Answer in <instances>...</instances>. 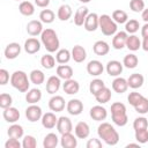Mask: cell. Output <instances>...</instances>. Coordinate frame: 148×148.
I'll return each instance as SVG.
<instances>
[{"label":"cell","mask_w":148,"mask_h":148,"mask_svg":"<svg viewBox=\"0 0 148 148\" xmlns=\"http://www.w3.org/2000/svg\"><path fill=\"white\" fill-rule=\"evenodd\" d=\"M97 134L109 146H116L119 141V134L116 128L109 123H102L97 127Z\"/></svg>","instance_id":"6da1fadb"},{"label":"cell","mask_w":148,"mask_h":148,"mask_svg":"<svg viewBox=\"0 0 148 148\" xmlns=\"http://www.w3.org/2000/svg\"><path fill=\"white\" fill-rule=\"evenodd\" d=\"M40 42H42L43 46L46 49V51L50 53L59 50L60 42H59L57 32L53 29H50V28L44 29L43 32L40 34Z\"/></svg>","instance_id":"7a4b0ae2"},{"label":"cell","mask_w":148,"mask_h":148,"mask_svg":"<svg viewBox=\"0 0 148 148\" xmlns=\"http://www.w3.org/2000/svg\"><path fill=\"white\" fill-rule=\"evenodd\" d=\"M111 118L113 124L117 126H125L128 121V117L126 113V106L125 104L120 102H114L111 104Z\"/></svg>","instance_id":"3957f363"},{"label":"cell","mask_w":148,"mask_h":148,"mask_svg":"<svg viewBox=\"0 0 148 148\" xmlns=\"http://www.w3.org/2000/svg\"><path fill=\"white\" fill-rule=\"evenodd\" d=\"M10 84L21 92H27L30 87V79L23 71H15L10 75Z\"/></svg>","instance_id":"277c9868"},{"label":"cell","mask_w":148,"mask_h":148,"mask_svg":"<svg viewBox=\"0 0 148 148\" xmlns=\"http://www.w3.org/2000/svg\"><path fill=\"white\" fill-rule=\"evenodd\" d=\"M103 35L105 36H113L117 32V23L113 21V18L108 14H102L99 16V27Z\"/></svg>","instance_id":"5b68a950"},{"label":"cell","mask_w":148,"mask_h":148,"mask_svg":"<svg viewBox=\"0 0 148 148\" xmlns=\"http://www.w3.org/2000/svg\"><path fill=\"white\" fill-rule=\"evenodd\" d=\"M25 117L30 123H36L38 120L42 119L43 117V111L40 109V106L36 105V104H30L27 109H25Z\"/></svg>","instance_id":"8992f818"},{"label":"cell","mask_w":148,"mask_h":148,"mask_svg":"<svg viewBox=\"0 0 148 148\" xmlns=\"http://www.w3.org/2000/svg\"><path fill=\"white\" fill-rule=\"evenodd\" d=\"M127 32L126 31H117L113 35L112 38V47L116 50H121L126 46V40H127Z\"/></svg>","instance_id":"52a82bcc"},{"label":"cell","mask_w":148,"mask_h":148,"mask_svg":"<svg viewBox=\"0 0 148 148\" xmlns=\"http://www.w3.org/2000/svg\"><path fill=\"white\" fill-rule=\"evenodd\" d=\"M65 106H66V103H65V99L62 96L54 95L49 101V108L53 112H61L65 109Z\"/></svg>","instance_id":"ba28073f"},{"label":"cell","mask_w":148,"mask_h":148,"mask_svg":"<svg viewBox=\"0 0 148 148\" xmlns=\"http://www.w3.org/2000/svg\"><path fill=\"white\" fill-rule=\"evenodd\" d=\"M83 27L87 31H90V32L95 31L99 27V16L96 13H89L84 21Z\"/></svg>","instance_id":"9c48e42d"},{"label":"cell","mask_w":148,"mask_h":148,"mask_svg":"<svg viewBox=\"0 0 148 148\" xmlns=\"http://www.w3.org/2000/svg\"><path fill=\"white\" fill-rule=\"evenodd\" d=\"M123 64L118 60H110L108 61L106 64V73L110 75V76H119L121 73H123Z\"/></svg>","instance_id":"30bf717a"},{"label":"cell","mask_w":148,"mask_h":148,"mask_svg":"<svg viewBox=\"0 0 148 148\" xmlns=\"http://www.w3.org/2000/svg\"><path fill=\"white\" fill-rule=\"evenodd\" d=\"M66 109L67 112L72 116H79L82 111H83V103L80 99H69L66 104Z\"/></svg>","instance_id":"8fae6325"},{"label":"cell","mask_w":148,"mask_h":148,"mask_svg":"<svg viewBox=\"0 0 148 148\" xmlns=\"http://www.w3.org/2000/svg\"><path fill=\"white\" fill-rule=\"evenodd\" d=\"M89 114H90V117L94 120H96V121H103L108 117V111L102 105H95V106H92L90 109Z\"/></svg>","instance_id":"7c38bea8"},{"label":"cell","mask_w":148,"mask_h":148,"mask_svg":"<svg viewBox=\"0 0 148 148\" xmlns=\"http://www.w3.org/2000/svg\"><path fill=\"white\" fill-rule=\"evenodd\" d=\"M3 53H5L6 59H9V60L15 59V58H17V57L20 56V53H21V45H20L18 43H15V42H14V43H9V44L5 47Z\"/></svg>","instance_id":"4fadbf2b"},{"label":"cell","mask_w":148,"mask_h":148,"mask_svg":"<svg viewBox=\"0 0 148 148\" xmlns=\"http://www.w3.org/2000/svg\"><path fill=\"white\" fill-rule=\"evenodd\" d=\"M57 130L60 134H65V133H69L73 130V124L71 121V119L68 117H59L58 118V123H57Z\"/></svg>","instance_id":"5bb4252c"},{"label":"cell","mask_w":148,"mask_h":148,"mask_svg":"<svg viewBox=\"0 0 148 148\" xmlns=\"http://www.w3.org/2000/svg\"><path fill=\"white\" fill-rule=\"evenodd\" d=\"M43 30H44L43 29V22L40 20L39 21L38 20H31L27 24V32L32 37L40 35L43 32Z\"/></svg>","instance_id":"9a60e30c"},{"label":"cell","mask_w":148,"mask_h":148,"mask_svg":"<svg viewBox=\"0 0 148 148\" xmlns=\"http://www.w3.org/2000/svg\"><path fill=\"white\" fill-rule=\"evenodd\" d=\"M61 84V79L58 75H52L46 80V91L51 95H54L58 92Z\"/></svg>","instance_id":"2e32d148"},{"label":"cell","mask_w":148,"mask_h":148,"mask_svg":"<svg viewBox=\"0 0 148 148\" xmlns=\"http://www.w3.org/2000/svg\"><path fill=\"white\" fill-rule=\"evenodd\" d=\"M40 44L42 42H39L37 38L30 37L24 42V51L29 54H35L40 50Z\"/></svg>","instance_id":"e0dca14e"},{"label":"cell","mask_w":148,"mask_h":148,"mask_svg":"<svg viewBox=\"0 0 148 148\" xmlns=\"http://www.w3.org/2000/svg\"><path fill=\"white\" fill-rule=\"evenodd\" d=\"M104 66L99 60H90L87 65V72L91 76H98L103 73Z\"/></svg>","instance_id":"ac0fdd59"},{"label":"cell","mask_w":148,"mask_h":148,"mask_svg":"<svg viewBox=\"0 0 148 148\" xmlns=\"http://www.w3.org/2000/svg\"><path fill=\"white\" fill-rule=\"evenodd\" d=\"M42 125L44 128L46 130H52L54 127H57V123H58V118L56 117V114L53 112H46L43 114L42 119Z\"/></svg>","instance_id":"d6986e66"},{"label":"cell","mask_w":148,"mask_h":148,"mask_svg":"<svg viewBox=\"0 0 148 148\" xmlns=\"http://www.w3.org/2000/svg\"><path fill=\"white\" fill-rule=\"evenodd\" d=\"M74 134L77 139H87L90 134L89 125L86 121H79L74 127Z\"/></svg>","instance_id":"ffe728a7"},{"label":"cell","mask_w":148,"mask_h":148,"mask_svg":"<svg viewBox=\"0 0 148 148\" xmlns=\"http://www.w3.org/2000/svg\"><path fill=\"white\" fill-rule=\"evenodd\" d=\"M60 145H61L62 148H75V147L77 146V139H76V135L72 134V132L61 134V138H60Z\"/></svg>","instance_id":"44dd1931"},{"label":"cell","mask_w":148,"mask_h":148,"mask_svg":"<svg viewBox=\"0 0 148 148\" xmlns=\"http://www.w3.org/2000/svg\"><path fill=\"white\" fill-rule=\"evenodd\" d=\"M2 116H3V119H5L7 123L14 124V123H16V121L20 119V111H18L16 108L9 106V108H7V109H3Z\"/></svg>","instance_id":"7402d4cb"},{"label":"cell","mask_w":148,"mask_h":148,"mask_svg":"<svg viewBox=\"0 0 148 148\" xmlns=\"http://www.w3.org/2000/svg\"><path fill=\"white\" fill-rule=\"evenodd\" d=\"M89 14V9L86 7V6H82V7H79L74 14V24L77 25V27H81L84 24V21L87 18Z\"/></svg>","instance_id":"603a6c76"},{"label":"cell","mask_w":148,"mask_h":148,"mask_svg":"<svg viewBox=\"0 0 148 148\" xmlns=\"http://www.w3.org/2000/svg\"><path fill=\"white\" fill-rule=\"evenodd\" d=\"M71 53H72V59H73L75 62H79V64H80V62H83V61L86 60V58H87V51H86V49H84L83 46H81V45H75V46H73Z\"/></svg>","instance_id":"cb8c5ba5"},{"label":"cell","mask_w":148,"mask_h":148,"mask_svg":"<svg viewBox=\"0 0 148 148\" xmlns=\"http://www.w3.org/2000/svg\"><path fill=\"white\" fill-rule=\"evenodd\" d=\"M62 89L67 95H75L80 90V84L76 80L68 79V80H65V82L62 84Z\"/></svg>","instance_id":"d4e9b609"},{"label":"cell","mask_w":148,"mask_h":148,"mask_svg":"<svg viewBox=\"0 0 148 148\" xmlns=\"http://www.w3.org/2000/svg\"><path fill=\"white\" fill-rule=\"evenodd\" d=\"M57 75L61 79V80H68V79H72L73 76V68L69 66V65H66V64H60L57 69Z\"/></svg>","instance_id":"484cf974"},{"label":"cell","mask_w":148,"mask_h":148,"mask_svg":"<svg viewBox=\"0 0 148 148\" xmlns=\"http://www.w3.org/2000/svg\"><path fill=\"white\" fill-rule=\"evenodd\" d=\"M112 89L113 91H116L117 94H123L128 89V83L127 80L120 76H117L113 81H112Z\"/></svg>","instance_id":"4316f807"},{"label":"cell","mask_w":148,"mask_h":148,"mask_svg":"<svg viewBox=\"0 0 148 148\" xmlns=\"http://www.w3.org/2000/svg\"><path fill=\"white\" fill-rule=\"evenodd\" d=\"M92 51L96 56H106L110 51V46L105 40H97L92 45Z\"/></svg>","instance_id":"83f0119b"},{"label":"cell","mask_w":148,"mask_h":148,"mask_svg":"<svg viewBox=\"0 0 148 148\" xmlns=\"http://www.w3.org/2000/svg\"><path fill=\"white\" fill-rule=\"evenodd\" d=\"M143 75L142 74H139V73H133L130 75V77L127 79V83H128V87L132 88V89H138L140 87H142L143 84Z\"/></svg>","instance_id":"f1b7e54d"},{"label":"cell","mask_w":148,"mask_h":148,"mask_svg":"<svg viewBox=\"0 0 148 148\" xmlns=\"http://www.w3.org/2000/svg\"><path fill=\"white\" fill-rule=\"evenodd\" d=\"M42 98V91L37 88L29 89L25 94V101L29 104H37Z\"/></svg>","instance_id":"f546056e"},{"label":"cell","mask_w":148,"mask_h":148,"mask_svg":"<svg viewBox=\"0 0 148 148\" xmlns=\"http://www.w3.org/2000/svg\"><path fill=\"white\" fill-rule=\"evenodd\" d=\"M72 14H73L72 7L69 5H66V3L65 5H61L59 7L58 12H57V16H58V18L60 21H67V20H69L71 16H72Z\"/></svg>","instance_id":"4dcf8cb0"},{"label":"cell","mask_w":148,"mask_h":148,"mask_svg":"<svg viewBox=\"0 0 148 148\" xmlns=\"http://www.w3.org/2000/svg\"><path fill=\"white\" fill-rule=\"evenodd\" d=\"M7 134H8L9 138L21 139V138L23 136V134H24V130H23V127H22L21 125L14 123L13 125H10V126L8 127V130H7Z\"/></svg>","instance_id":"1f68e13d"},{"label":"cell","mask_w":148,"mask_h":148,"mask_svg":"<svg viewBox=\"0 0 148 148\" xmlns=\"http://www.w3.org/2000/svg\"><path fill=\"white\" fill-rule=\"evenodd\" d=\"M95 98L99 104H105L111 99V90L108 87H104L95 95Z\"/></svg>","instance_id":"d6a6232c"},{"label":"cell","mask_w":148,"mask_h":148,"mask_svg":"<svg viewBox=\"0 0 148 148\" xmlns=\"http://www.w3.org/2000/svg\"><path fill=\"white\" fill-rule=\"evenodd\" d=\"M59 143V138L56 133H49L45 135L43 140V147L44 148H56Z\"/></svg>","instance_id":"836d02e7"},{"label":"cell","mask_w":148,"mask_h":148,"mask_svg":"<svg viewBox=\"0 0 148 148\" xmlns=\"http://www.w3.org/2000/svg\"><path fill=\"white\" fill-rule=\"evenodd\" d=\"M126 47L130 50V51H138L140 47H141V40L139 39L138 36H135L134 34L133 35H130L127 37V40H126Z\"/></svg>","instance_id":"e575fe53"},{"label":"cell","mask_w":148,"mask_h":148,"mask_svg":"<svg viewBox=\"0 0 148 148\" xmlns=\"http://www.w3.org/2000/svg\"><path fill=\"white\" fill-rule=\"evenodd\" d=\"M72 59V53L67 49H60L56 53V60L58 64H67Z\"/></svg>","instance_id":"d590c367"},{"label":"cell","mask_w":148,"mask_h":148,"mask_svg":"<svg viewBox=\"0 0 148 148\" xmlns=\"http://www.w3.org/2000/svg\"><path fill=\"white\" fill-rule=\"evenodd\" d=\"M29 79H30V82H31V83H34V84H36V86H39V84L44 83V81H45V75H44V73H43L42 71H39V69H34V71L30 72Z\"/></svg>","instance_id":"8d00e7d4"},{"label":"cell","mask_w":148,"mask_h":148,"mask_svg":"<svg viewBox=\"0 0 148 148\" xmlns=\"http://www.w3.org/2000/svg\"><path fill=\"white\" fill-rule=\"evenodd\" d=\"M18 10L24 16H31L35 13V6L30 1H22L18 5Z\"/></svg>","instance_id":"74e56055"},{"label":"cell","mask_w":148,"mask_h":148,"mask_svg":"<svg viewBox=\"0 0 148 148\" xmlns=\"http://www.w3.org/2000/svg\"><path fill=\"white\" fill-rule=\"evenodd\" d=\"M139 64V59L138 57L134 54V53H130V54H126L124 57V60H123V65L126 67V68H130V69H133L138 66Z\"/></svg>","instance_id":"f35d334b"},{"label":"cell","mask_w":148,"mask_h":148,"mask_svg":"<svg viewBox=\"0 0 148 148\" xmlns=\"http://www.w3.org/2000/svg\"><path fill=\"white\" fill-rule=\"evenodd\" d=\"M111 17L113 18V21L117 23V24H123V23H126L128 21V16H127V13L125 10H121V9H116L113 10Z\"/></svg>","instance_id":"ab89813d"},{"label":"cell","mask_w":148,"mask_h":148,"mask_svg":"<svg viewBox=\"0 0 148 148\" xmlns=\"http://www.w3.org/2000/svg\"><path fill=\"white\" fill-rule=\"evenodd\" d=\"M56 18V15L51 10V9H43L40 13H39V20L43 22V23H52Z\"/></svg>","instance_id":"60d3db41"},{"label":"cell","mask_w":148,"mask_h":148,"mask_svg":"<svg viewBox=\"0 0 148 148\" xmlns=\"http://www.w3.org/2000/svg\"><path fill=\"white\" fill-rule=\"evenodd\" d=\"M56 58L51 54H44L40 58V65L46 69H52L56 66Z\"/></svg>","instance_id":"b9f144b4"},{"label":"cell","mask_w":148,"mask_h":148,"mask_svg":"<svg viewBox=\"0 0 148 148\" xmlns=\"http://www.w3.org/2000/svg\"><path fill=\"white\" fill-rule=\"evenodd\" d=\"M105 87V83H104V81L103 80H101V79H94L91 82H90V84H89V91H90V94L91 95H96L102 88H104Z\"/></svg>","instance_id":"7bdbcfd3"},{"label":"cell","mask_w":148,"mask_h":148,"mask_svg":"<svg viewBox=\"0 0 148 148\" xmlns=\"http://www.w3.org/2000/svg\"><path fill=\"white\" fill-rule=\"evenodd\" d=\"M140 28V24H139V21L138 20H134V18H131L128 20L126 23H125V31L133 35L135 34Z\"/></svg>","instance_id":"ee69618b"},{"label":"cell","mask_w":148,"mask_h":148,"mask_svg":"<svg viewBox=\"0 0 148 148\" xmlns=\"http://www.w3.org/2000/svg\"><path fill=\"white\" fill-rule=\"evenodd\" d=\"M135 140L140 143H147L148 142V128H142V130H135Z\"/></svg>","instance_id":"f6af8a7d"},{"label":"cell","mask_w":148,"mask_h":148,"mask_svg":"<svg viewBox=\"0 0 148 148\" xmlns=\"http://www.w3.org/2000/svg\"><path fill=\"white\" fill-rule=\"evenodd\" d=\"M12 103H13V97L9 94L2 92L0 95V108L1 109H7L12 106Z\"/></svg>","instance_id":"bcb514c9"},{"label":"cell","mask_w":148,"mask_h":148,"mask_svg":"<svg viewBox=\"0 0 148 148\" xmlns=\"http://www.w3.org/2000/svg\"><path fill=\"white\" fill-rule=\"evenodd\" d=\"M133 128L135 130H142V128H148V119L146 117H138L133 121Z\"/></svg>","instance_id":"7dc6e473"},{"label":"cell","mask_w":148,"mask_h":148,"mask_svg":"<svg viewBox=\"0 0 148 148\" xmlns=\"http://www.w3.org/2000/svg\"><path fill=\"white\" fill-rule=\"evenodd\" d=\"M134 109H135V111H136L138 113H140V114H146V113L148 112V98L143 97V98L134 106Z\"/></svg>","instance_id":"c3c4849f"},{"label":"cell","mask_w":148,"mask_h":148,"mask_svg":"<svg viewBox=\"0 0 148 148\" xmlns=\"http://www.w3.org/2000/svg\"><path fill=\"white\" fill-rule=\"evenodd\" d=\"M130 8L134 13H141L145 9V1L143 0H131Z\"/></svg>","instance_id":"681fc988"},{"label":"cell","mask_w":148,"mask_h":148,"mask_svg":"<svg viewBox=\"0 0 148 148\" xmlns=\"http://www.w3.org/2000/svg\"><path fill=\"white\" fill-rule=\"evenodd\" d=\"M142 98H143V96H142L140 92H138V91H132V92H130L128 96H127V101H128V103H130L132 106H135Z\"/></svg>","instance_id":"f907efd6"},{"label":"cell","mask_w":148,"mask_h":148,"mask_svg":"<svg viewBox=\"0 0 148 148\" xmlns=\"http://www.w3.org/2000/svg\"><path fill=\"white\" fill-rule=\"evenodd\" d=\"M37 146V140L32 135H25L22 141V147L23 148H36Z\"/></svg>","instance_id":"816d5d0a"},{"label":"cell","mask_w":148,"mask_h":148,"mask_svg":"<svg viewBox=\"0 0 148 148\" xmlns=\"http://www.w3.org/2000/svg\"><path fill=\"white\" fill-rule=\"evenodd\" d=\"M22 143L18 141V139L15 138H9L6 143H5V148H21Z\"/></svg>","instance_id":"f5cc1de1"},{"label":"cell","mask_w":148,"mask_h":148,"mask_svg":"<svg viewBox=\"0 0 148 148\" xmlns=\"http://www.w3.org/2000/svg\"><path fill=\"white\" fill-rule=\"evenodd\" d=\"M8 81H10V77H9V72L5 68H1L0 69V84L1 86H5L8 83Z\"/></svg>","instance_id":"db71d44e"},{"label":"cell","mask_w":148,"mask_h":148,"mask_svg":"<svg viewBox=\"0 0 148 148\" xmlns=\"http://www.w3.org/2000/svg\"><path fill=\"white\" fill-rule=\"evenodd\" d=\"M102 147V141L99 139H89L87 142V148H101Z\"/></svg>","instance_id":"11a10c76"},{"label":"cell","mask_w":148,"mask_h":148,"mask_svg":"<svg viewBox=\"0 0 148 148\" xmlns=\"http://www.w3.org/2000/svg\"><path fill=\"white\" fill-rule=\"evenodd\" d=\"M35 5L40 8H46L50 5V0H35Z\"/></svg>","instance_id":"9f6ffc18"},{"label":"cell","mask_w":148,"mask_h":148,"mask_svg":"<svg viewBox=\"0 0 148 148\" xmlns=\"http://www.w3.org/2000/svg\"><path fill=\"white\" fill-rule=\"evenodd\" d=\"M141 36H142V38L148 37V22L142 25V28H141Z\"/></svg>","instance_id":"6f0895ef"},{"label":"cell","mask_w":148,"mask_h":148,"mask_svg":"<svg viewBox=\"0 0 148 148\" xmlns=\"http://www.w3.org/2000/svg\"><path fill=\"white\" fill-rule=\"evenodd\" d=\"M141 18L147 23L148 22V8H145L142 12H141Z\"/></svg>","instance_id":"680465c9"},{"label":"cell","mask_w":148,"mask_h":148,"mask_svg":"<svg viewBox=\"0 0 148 148\" xmlns=\"http://www.w3.org/2000/svg\"><path fill=\"white\" fill-rule=\"evenodd\" d=\"M141 47H142L145 51L148 52V37H145V38H143V40L141 42Z\"/></svg>","instance_id":"91938a15"},{"label":"cell","mask_w":148,"mask_h":148,"mask_svg":"<svg viewBox=\"0 0 148 148\" xmlns=\"http://www.w3.org/2000/svg\"><path fill=\"white\" fill-rule=\"evenodd\" d=\"M139 145H140L139 142H138V143H128L126 147H127V148H130V147H139Z\"/></svg>","instance_id":"94428289"},{"label":"cell","mask_w":148,"mask_h":148,"mask_svg":"<svg viewBox=\"0 0 148 148\" xmlns=\"http://www.w3.org/2000/svg\"><path fill=\"white\" fill-rule=\"evenodd\" d=\"M80 2H82V3H87V2H89L90 0H79Z\"/></svg>","instance_id":"6125c7cd"},{"label":"cell","mask_w":148,"mask_h":148,"mask_svg":"<svg viewBox=\"0 0 148 148\" xmlns=\"http://www.w3.org/2000/svg\"><path fill=\"white\" fill-rule=\"evenodd\" d=\"M16 1H20V0H16Z\"/></svg>","instance_id":"be15d7a7"}]
</instances>
